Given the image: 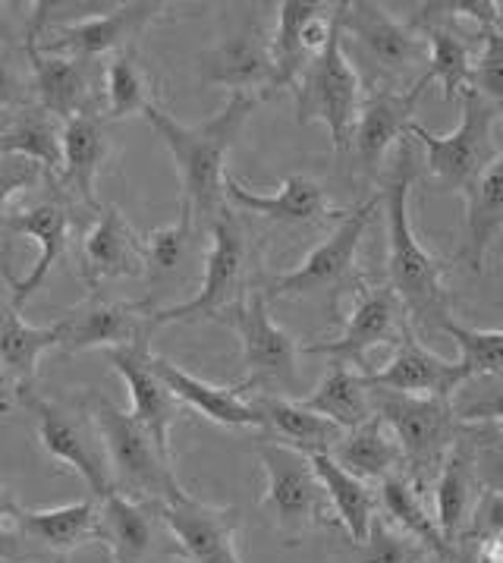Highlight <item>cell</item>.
I'll return each mask as SVG.
<instances>
[{
  "instance_id": "5bb4252c",
  "label": "cell",
  "mask_w": 503,
  "mask_h": 563,
  "mask_svg": "<svg viewBox=\"0 0 503 563\" xmlns=\"http://www.w3.org/2000/svg\"><path fill=\"white\" fill-rule=\"evenodd\" d=\"M412 318L403 306V299L390 284H378V287H362L356 290L353 309L344 324V334L337 340H318L302 346V353L312 356H327L344 365H356L359 372H371L368 368V353L375 346H388V343H400L403 331L410 328Z\"/></svg>"
},
{
  "instance_id": "8d00e7d4",
  "label": "cell",
  "mask_w": 503,
  "mask_h": 563,
  "mask_svg": "<svg viewBox=\"0 0 503 563\" xmlns=\"http://www.w3.org/2000/svg\"><path fill=\"white\" fill-rule=\"evenodd\" d=\"M312 463H315L321 482H324V492H327L337 522L344 526L353 544H366L368 536H371V526L378 519V507H381L378 495L368 488V482L346 473L331 453L312 456Z\"/></svg>"
},
{
  "instance_id": "f546056e",
  "label": "cell",
  "mask_w": 503,
  "mask_h": 563,
  "mask_svg": "<svg viewBox=\"0 0 503 563\" xmlns=\"http://www.w3.org/2000/svg\"><path fill=\"white\" fill-rule=\"evenodd\" d=\"M67 340V318L54 321L51 328H32L13 302L3 306V334H0V350H3V375L13 387L10 394L23 397L35 390V375H38V360L47 350L64 346Z\"/></svg>"
},
{
  "instance_id": "681fc988",
  "label": "cell",
  "mask_w": 503,
  "mask_h": 563,
  "mask_svg": "<svg viewBox=\"0 0 503 563\" xmlns=\"http://www.w3.org/2000/svg\"><path fill=\"white\" fill-rule=\"evenodd\" d=\"M476 558H479V563H503V536L479 541V554Z\"/></svg>"
},
{
  "instance_id": "f907efd6",
  "label": "cell",
  "mask_w": 503,
  "mask_h": 563,
  "mask_svg": "<svg viewBox=\"0 0 503 563\" xmlns=\"http://www.w3.org/2000/svg\"><path fill=\"white\" fill-rule=\"evenodd\" d=\"M57 563H67V561H64V558H60V561H57Z\"/></svg>"
},
{
  "instance_id": "603a6c76",
  "label": "cell",
  "mask_w": 503,
  "mask_h": 563,
  "mask_svg": "<svg viewBox=\"0 0 503 563\" xmlns=\"http://www.w3.org/2000/svg\"><path fill=\"white\" fill-rule=\"evenodd\" d=\"M13 529H20L25 539L42 544L47 551L67 554L79 544L98 539V504L79 500V504H64V507L32 510V507L16 504L13 495H3V532L13 536Z\"/></svg>"
},
{
  "instance_id": "74e56055",
  "label": "cell",
  "mask_w": 503,
  "mask_h": 563,
  "mask_svg": "<svg viewBox=\"0 0 503 563\" xmlns=\"http://www.w3.org/2000/svg\"><path fill=\"white\" fill-rule=\"evenodd\" d=\"M503 230V155L472 186L466 196V243H462V262L469 271L481 274L484 255L491 243Z\"/></svg>"
},
{
  "instance_id": "9c48e42d",
  "label": "cell",
  "mask_w": 503,
  "mask_h": 563,
  "mask_svg": "<svg viewBox=\"0 0 503 563\" xmlns=\"http://www.w3.org/2000/svg\"><path fill=\"white\" fill-rule=\"evenodd\" d=\"M344 42H353L356 60L384 82H400L412 69L432 60L428 35L415 23H400L381 3L356 0L344 7Z\"/></svg>"
},
{
  "instance_id": "ab89813d",
  "label": "cell",
  "mask_w": 503,
  "mask_h": 563,
  "mask_svg": "<svg viewBox=\"0 0 503 563\" xmlns=\"http://www.w3.org/2000/svg\"><path fill=\"white\" fill-rule=\"evenodd\" d=\"M195 211L192 205L180 199V214L177 221L155 230L152 236H145L148 246V274L155 280H183L199 249H195Z\"/></svg>"
},
{
  "instance_id": "484cf974",
  "label": "cell",
  "mask_w": 503,
  "mask_h": 563,
  "mask_svg": "<svg viewBox=\"0 0 503 563\" xmlns=\"http://www.w3.org/2000/svg\"><path fill=\"white\" fill-rule=\"evenodd\" d=\"M481 495H484V485H481L479 466H476V438H459V444L447 456L435 482L437 526L454 548L466 539Z\"/></svg>"
},
{
  "instance_id": "e575fe53",
  "label": "cell",
  "mask_w": 503,
  "mask_h": 563,
  "mask_svg": "<svg viewBox=\"0 0 503 563\" xmlns=\"http://www.w3.org/2000/svg\"><path fill=\"white\" fill-rule=\"evenodd\" d=\"M378 500H381V514L388 522H393L400 532H406L415 541H422L432 554H435L437 563H454L457 561V548L450 541L444 539L440 526H437L435 514H428L425 507V497H422V488L412 485L410 475H393L381 485L378 492Z\"/></svg>"
},
{
  "instance_id": "7c38bea8",
  "label": "cell",
  "mask_w": 503,
  "mask_h": 563,
  "mask_svg": "<svg viewBox=\"0 0 503 563\" xmlns=\"http://www.w3.org/2000/svg\"><path fill=\"white\" fill-rule=\"evenodd\" d=\"M239 334L246 387H277L283 394L299 390V343L268 312V296L255 287L233 312L221 318Z\"/></svg>"
},
{
  "instance_id": "60d3db41",
  "label": "cell",
  "mask_w": 503,
  "mask_h": 563,
  "mask_svg": "<svg viewBox=\"0 0 503 563\" xmlns=\"http://www.w3.org/2000/svg\"><path fill=\"white\" fill-rule=\"evenodd\" d=\"M148 108H155V91H152V79L142 69L136 57V47L114 54V60L104 69V111L108 120H123Z\"/></svg>"
},
{
  "instance_id": "7a4b0ae2",
  "label": "cell",
  "mask_w": 503,
  "mask_h": 563,
  "mask_svg": "<svg viewBox=\"0 0 503 563\" xmlns=\"http://www.w3.org/2000/svg\"><path fill=\"white\" fill-rule=\"evenodd\" d=\"M418 177L415 142L406 135L396 145V158L384 180V218H388V274L390 287L403 299L412 328H435L450 318V294L444 284V262L418 243L410 218V192Z\"/></svg>"
},
{
  "instance_id": "9a60e30c",
  "label": "cell",
  "mask_w": 503,
  "mask_h": 563,
  "mask_svg": "<svg viewBox=\"0 0 503 563\" xmlns=\"http://www.w3.org/2000/svg\"><path fill=\"white\" fill-rule=\"evenodd\" d=\"M167 536L177 544L183 563H243L236 548L239 510L195 500L192 495L174 497L155 510Z\"/></svg>"
},
{
  "instance_id": "6da1fadb",
  "label": "cell",
  "mask_w": 503,
  "mask_h": 563,
  "mask_svg": "<svg viewBox=\"0 0 503 563\" xmlns=\"http://www.w3.org/2000/svg\"><path fill=\"white\" fill-rule=\"evenodd\" d=\"M258 104V95L230 91L227 104L211 113L205 123L186 126L177 123L158 104L145 111L148 126L167 145L170 158L180 170L183 183V202L192 205L195 221L211 227V221L227 208V158L230 148L243 133L246 120Z\"/></svg>"
},
{
  "instance_id": "c3c4849f",
  "label": "cell",
  "mask_w": 503,
  "mask_h": 563,
  "mask_svg": "<svg viewBox=\"0 0 503 563\" xmlns=\"http://www.w3.org/2000/svg\"><path fill=\"white\" fill-rule=\"evenodd\" d=\"M476 466L484 492L503 488V438L484 434V441H476Z\"/></svg>"
},
{
  "instance_id": "d4e9b609",
  "label": "cell",
  "mask_w": 503,
  "mask_h": 563,
  "mask_svg": "<svg viewBox=\"0 0 503 563\" xmlns=\"http://www.w3.org/2000/svg\"><path fill=\"white\" fill-rule=\"evenodd\" d=\"M152 365L160 375V382L170 387V394L183 406L195 409L199 416H205L217 426H227V429H261L258 406L243 397V390H249L246 384L217 387V384H208L195 375H189L186 368L174 365L164 356H152Z\"/></svg>"
},
{
  "instance_id": "836d02e7",
  "label": "cell",
  "mask_w": 503,
  "mask_h": 563,
  "mask_svg": "<svg viewBox=\"0 0 503 563\" xmlns=\"http://www.w3.org/2000/svg\"><path fill=\"white\" fill-rule=\"evenodd\" d=\"M299 400H302V406L327 416L331 422H337L344 431L359 429V426H366L378 416L375 412V394H371L366 372H356L344 362H334L331 372L324 375V382L312 394L299 397Z\"/></svg>"
},
{
  "instance_id": "3957f363",
  "label": "cell",
  "mask_w": 503,
  "mask_h": 563,
  "mask_svg": "<svg viewBox=\"0 0 503 563\" xmlns=\"http://www.w3.org/2000/svg\"><path fill=\"white\" fill-rule=\"evenodd\" d=\"M89 416L104 441L111 478L120 495L152 510L186 495L183 485L177 482L174 463L160 453L155 438L133 419V412H123L104 394H92Z\"/></svg>"
},
{
  "instance_id": "83f0119b",
  "label": "cell",
  "mask_w": 503,
  "mask_h": 563,
  "mask_svg": "<svg viewBox=\"0 0 503 563\" xmlns=\"http://www.w3.org/2000/svg\"><path fill=\"white\" fill-rule=\"evenodd\" d=\"M252 404L258 406L261 429L271 434L275 444L318 456V453H331L344 441L346 431L337 422H331L327 416L302 406V400H290L280 394L277 397L275 394H258Z\"/></svg>"
},
{
  "instance_id": "2e32d148",
  "label": "cell",
  "mask_w": 503,
  "mask_h": 563,
  "mask_svg": "<svg viewBox=\"0 0 503 563\" xmlns=\"http://www.w3.org/2000/svg\"><path fill=\"white\" fill-rule=\"evenodd\" d=\"M25 57L32 67V89L38 104L47 113H54L60 123H69L79 113H101L104 86L94 60L47 54L29 32H25Z\"/></svg>"
},
{
  "instance_id": "277c9868",
  "label": "cell",
  "mask_w": 503,
  "mask_h": 563,
  "mask_svg": "<svg viewBox=\"0 0 503 563\" xmlns=\"http://www.w3.org/2000/svg\"><path fill=\"white\" fill-rule=\"evenodd\" d=\"M211 246L205 255V277L199 284V294L189 296L180 306L155 309L152 312V331L177 321H221L233 312L252 287V243L246 227L233 208H224L211 227Z\"/></svg>"
},
{
  "instance_id": "e0dca14e",
  "label": "cell",
  "mask_w": 503,
  "mask_h": 563,
  "mask_svg": "<svg viewBox=\"0 0 503 563\" xmlns=\"http://www.w3.org/2000/svg\"><path fill=\"white\" fill-rule=\"evenodd\" d=\"M111 368L123 378L130 400H133V419L142 429L155 438L160 453L174 463V451H170V429L180 419V400L170 394V387L160 382V375L152 365V353L148 343H136V346H120V350H108L104 353Z\"/></svg>"
},
{
  "instance_id": "1f68e13d",
  "label": "cell",
  "mask_w": 503,
  "mask_h": 563,
  "mask_svg": "<svg viewBox=\"0 0 503 563\" xmlns=\"http://www.w3.org/2000/svg\"><path fill=\"white\" fill-rule=\"evenodd\" d=\"M331 456L362 482H388L393 475H406V456L396 434L381 416L359 429L346 431L344 441L331 451Z\"/></svg>"
},
{
  "instance_id": "30bf717a",
  "label": "cell",
  "mask_w": 503,
  "mask_h": 563,
  "mask_svg": "<svg viewBox=\"0 0 503 563\" xmlns=\"http://www.w3.org/2000/svg\"><path fill=\"white\" fill-rule=\"evenodd\" d=\"M45 10H51V3H35L32 23L25 29L29 35H35L38 47L47 54L94 60V57L111 54V51L120 54V51L136 47L133 42L167 10V3H148V0L120 3L104 16H89L79 23L60 25H45Z\"/></svg>"
},
{
  "instance_id": "8992f818",
  "label": "cell",
  "mask_w": 503,
  "mask_h": 563,
  "mask_svg": "<svg viewBox=\"0 0 503 563\" xmlns=\"http://www.w3.org/2000/svg\"><path fill=\"white\" fill-rule=\"evenodd\" d=\"M375 412L388 422L403 456L406 475L415 488L425 492L428 482H437L447 456L459 444V416L450 397H410L393 390H371Z\"/></svg>"
},
{
  "instance_id": "4fadbf2b",
  "label": "cell",
  "mask_w": 503,
  "mask_h": 563,
  "mask_svg": "<svg viewBox=\"0 0 503 563\" xmlns=\"http://www.w3.org/2000/svg\"><path fill=\"white\" fill-rule=\"evenodd\" d=\"M378 205H381L378 199H371V202L346 211L340 227L321 246L312 249L297 268L277 274L268 284H261V294L268 296V302L271 299H299V296L324 294V290L340 287L356 268V252H359L366 230L375 221Z\"/></svg>"
},
{
  "instance_id": "44dd1931",
  "label": "cell",
  "mask_w": 503,
  "mask_h": 563,
  "mask_svg": "<svg viewBox=\"0 0 503 563\" xmlns=\"http://www.w3.org/2000/svg\"><path fill=\"white\" fill-rule=\"evenodd\" d=\"M3 227L7 233H20L35 240L38 246V258H35V268L25 274L23 280L10 277V302L16 309H23L32 296L42 290V284L47 280L51 268L60 262V255L69 246V208L60 199H51V202H38L23 211H10L3 214Z\"/></svg>"
},
{
  "instance_id": "8fae6325",
  "label": "cell",
  "mask_w": 503,
  "mask_h": 563,
  "mask_svg": "<svg viewBox=\"0 0 503 563\" xmlns=\"http://www.w3.org/2000/svg\"><path fill=\"white\" fill-rule=\"evenodd\" d=\"M20 406L35 422V434H38L42 451L54 463H60V466H67L69 473L79 475L89 485L94 500L116 492L111 466H108V451H104V441L94 429V422L89 426L76 412H69L60 404H51L45 397H38L35 390L23 394Z\"/></svg>"
},
{
  "instance_id": "7bdbcfd3",
  "label": "cell",
  "mask_w": 503,
  "mask_h": 563,
  "mask_svg": "<svg viewBox=\"0 0 503 563\" xmlns=\"http://www.w3.org/2000/svg\"><path fill=\"white\" fill-rule=\"evenodd\" d=\"M435 554L384 517L375 519L366 544H353V563H428Z\"/></svg>"
},
{
  "instance_id": "f35d334b",
  "label": "cell",
  "mask_w": 503,
  "mask_h": 563,
  "mask_svg": "<svg viewBox=\"0 0 503 563\" xmlns=\"http://www.w3.org/2000/svg\"><path fill=\"white\" fill-rule=\"evenodd\" d=\"M428 35L432 45V60L428 69L418 76V82H440L444 86V101L462 98L476 82V64H472V51L459 38L450 25H418Z\"/></svg>"
},
{
  "instance_id": "ac0fdd59",
  "label": "cell",
  "mask_w": 503,
  "mask_h": 563,
  "mask_svg": "<svg viewBox=\"0 0 503 563\" xmlns=\"http://www.w3.org/2000/svg\"><path fill=\"white\" fill-rule=\"evenodd\" d=\"M148 271V246L133 227L126 224L116 205H104L98 224L82 236L79 246V274L86 287L94 290L101 280L142 277Z\"/></svg>"
},
{
  "instance_id": "ffe728a7",
  "label": "cell",
  "mask_w": 503,
  "mask_h": 563,
  "mask_svg": "<svg viewBox=\"0 0 503 563\" xmlns=\"http://www.w3.org/2000/svg\"><path fill=\"white\" fill-rule=\"evenodd\" d=\"M67 340L64 353L82 350H120L148 343L152 334V312L148 302H101L92 299L79 309L67 312Z\"/></svg>"
},
{
  "instance_id": "52a82bcc",
  "label": "cell",
  "mask_w": 503,
  "mask_h": 563,
  "mask_svg": "<svg viewBox=\"0 0 503 563\" xmlns=\"http://www.w3.org/2000/svg\"><path fill=\"white\" fill-rule=\"evenodd\" d=\"M462 120L454 133L437 135L422 123H412L410 135L425 148V167L437 189L469 196L481 174L501 158L494 145V117L498 108L484 101L479 91L469 89L462 98Z\"/></svg>"
},
{
  "instance_id": "7dc6e473",
  "label": "cell",
  "mask_w": 503,
  "mask_h": 563,
  "mask_svg": "<svg viewBox=\"0 0 503 563\" xmlns=\"http://www.w3.org/2000/svg\"><path fill=\"white\" fill-rule=\"evenodd\" d=\"M503 536V488L501 492H484L476 507V517L469 522V532L462 541H488Z\"/></svg>"
},
{
  "instance_id": "d6986e66",
  "label": "cell",
  "mask_w": 503,
  "mask_h": 563,
  "mask_svg": "<svg viewBox=\"0 0 503 563\" xmlns=\"http://www.w3.org/2000/svg\"><path fill=\"white\" fill-rule=\"evenodd\" d=\"M366 378L371 390H393V394H410V397H454L459 387L469 382L459 362L440 360L428 346H422L412 324L396 343L393 360Z\"/></svg>"
},
{
  "instance_id": "b9f144b4",
  "label": "cell",
  "mask_w": 503,
  "mask_h": 563,
  "mask_svg": "<svg viewBox=\"0 0 503 563\" xmlns=\"http://www.w3.org/2000/svg\"><path fill=\"white\" fill-rule=\"evenodd\" d=\"M440 331L459 346V365L466 368L469 382H503V331H476L450 318L440 324Z\"/></svg>"
},
{
  "instance_id": "ee69618b",
  "label": "cell",
  "mask_w": 503,
  "mask_h": 563,
  "mask_svg": "<svg viewBox=\"0 0 503 563\" xmlns=\"http://www.w3.org/2000/svg\"><path fill=\"white\" fill-rule=\"evenodd\" d=\"M484 101H491L503 117V25L481 29V54L476 60V82Z\"/></svg>"
},
{
  "instance_id": "cb8c5ba5",
  "label": "cell",
  "mask_w": 503,
  "mask_h": 563,
  "mask_svg": "<svg viewBox=\"0 0 503 563\" xmlns=\"http://www.w3.org/2000/svg\"><path fill=\"white\" fill-rule=\"evenodd\" d=\"M155 510L111 492L98 500V541L108 544L114 563H155L164 554Z\"/></svg>"
},
{
  "instance_id": "f1b7e54d",
  "label": "cell",
  "mask_w": 503,
  "mask_h": 563,
  "mask_svg": "<svg viewBox=\"0 0 503 563\" xmlns=\"http://www.w3.org/2000/svg\"><path fill=\"white\" fill-rule=\"evenodd\" d=\"M227 202L233 208H243V211L261 214L268 221H277V224H315L321 218L337 214L327 205V196L318 183L299 177V174L287 177L277 192H252L249 186H243L236 177L227 174Z\"/></svg>"
},
{
  "instance_id": "4dcf8cb0",
  "label": "cell",
  "mask_w": 503,
  "mask_h": 563,
  "mask_svg": "<svg viewBox=\"0 0 503 563\" xmlns=\"http://www.w3.org/2000/svg\"><path fill=\"white\" fill-rule=\"evenodd\" d=\"M64 126L54 113L42 104H23L20 111H7L3 135H0V155H20L38 161L54 180L64 174Z\"/></svg>"
},
{
  "instance_id": "ba28073f",
  "label": "cell",
  "mask_w": 503,
  "mask_h": 563,
  "mask_svg": "<svg viewBox=\"0 0 503 563\" xmlns=\"http://www.w3.org/2000/svg\"><path fill=\"white\" fill-rule=\"evenodd\" d=\"M258 463L265 470V495L261 510L271 517L275 529L287 541H297L312 526H321L331 510L318 470L312 456L275 441L258 444Z\"/></svg>"
},
{
  "instance_id": "5b68a950",
  "label": "cell",
  "mask_w": 503,
  "mask_h": 563,
  "mask_svg": "<svg viewBox=\"0 0 503 563\" xmlns=\"http://www.w3.org/2000/svg\"><path fill=\"white\" fill-rule=\"evenodd\" d=\"M344 7L346 0L334 3V35L327 47L305 69L297 89L299 123H324L334 148L346 155L353 148L356 123L366 104V89L359 69L349 64L344 47Z\"/></svg>"
},
{
  "instance_id": "d590c367",
  "label": "cell",
  "mask_w": 503,
  "mask_h": 563,
  "mask_svg": "<svg viewBox=\"0 0 503 563\" xmlns=\"http://www.w3.org/2000/svg\"><path fill=\"white\" fill-rule=\"evenodd\" d=\"M327 10V3H309V0H283L277 3V29L271 35V54H275V91H297L305 69L312 67V54L305 47V25L318 13Z\"/></svg>"
},
{
  "instance_id": "d6a6232c",
  "label": "cell",
  "mask_w": 503,
  "mask_h": 563,
  "mask_svg": "<svg viewBox=\"0 0 503 563\" xmlns=\"http://www.w3.org/2000/svg\"><path fill=\"white\" fill-rule=\"evenodd\" d=\"M108 133L101 113H79L64 126V186L92 211H104L94 199L101 164L108 158Z\"/></svg>"
},
{
  "instance_id": "f6af8a7d",
  "label": "cell",
  "mask_w": 503,
  "mask_h": 563,
  "mask_svg": "<svg viewBox=\"0 0 503 563\" xmlns=\"http://www.w3.org/2000/svg\"><path fill=\"white\" fill-rule=\"evenodd\" d=\"M42 177H47V170L38 161L20 158V155H7V158H3V183H0V189H3V214L13 211V196H16L20 189L38 186ZM47 180H51V177H47Z\"/></svg>"
},
{
  "instance_id": "4316f807",
  "label": "cell",
  "mask_w": 503,
  "mask_h": 563,
  "mask_svg": "<svg viewBox=\"0 0 503 563\" xmlns=\"http://www.w3.org/2000/svg\"><path fill=\"white\" fill-rule=\"evenodd\" d=\"M202 76L205 82L227 86L243 95H258V98L271 95V86H275L271 38H261L255 32L233 35L202 57Z\"/></svg>"
},
{
  "instance_id": "7402d4cb",
  "label": "cell",
  "mask_w": 503,
  "mask_h": 563,
  "mask_svg": "<svg viewBox=\"0 0 503 563\" xmlns=\"http://www.w3.org/2000/svg\"><path fill=\"white\" fill-rule=\"evenodd\" d=\"M422 91H425V82H415L406 91L381 89L371 91L366 98L359 123H356V135H353V148L368 174H375L384 164L390 148L410 135L412 123H415L412 113H415Z\"/></svg>"
},
{
  "instance_id": "bcb514c9",
  "label": "cell",
  "mask_w": 503,
  "mask_h": 563,
  "mask_svg": "<svg viewBox=\"0 0 503 563\" xmlns=\"http://www.w3.org/2000/svg\"><path fill=\"white\" fill-rule=\"evenodd\" d=\"M491 382L479 397H469V400H459L457 416L459 422L472 426V422H498L503 426V382H494V378H484Z\"/></svg>"
}]
</instances>
